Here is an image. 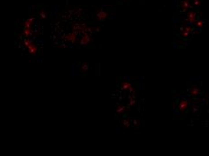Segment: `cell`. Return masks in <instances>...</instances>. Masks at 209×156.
I'll return each mask as SVG.
<instances>
[{
	"label": "cell",
	"mask_w": 209,
	"mask_h": 156,
	"mask_svg": "<svg viewBox=\"0 0 209 156\" xmlns=\"http://www.w3.org/2000/svg\"><path fill=\"white\" fill-rule=\"evenodd\" d=\"M28 50H29V52L31 53V54H34H34L36 53V52H37V48H36V46L34 45V44H31V45H29L28 46Z\"/></svg>",
	"instance_id": "obj_1"
},
{
	"label": "cell",
	"mask_w": 209,
	"mask_h": 156,
	"mask_svg": "<svg viewBox=\"0 0 209 156\" xmlns=\"http://www.w3.org/2000/svg\"><path fill=\"white\" fill-rule=\"evenodd\" d=\"M67 39H68L69 42H71V43H74L76 42V34H75L74 33L69 34L68 37H67Z\"/></svg>",
	"instance_id": "obj_2"
},
{
	"label": "cell",
	"mask_w": 209,
	"mask_h": 156,
	"mask_svg": "<svg viewBox=\"0 0 209 156\" xmlns=\"http://www.w3.org/2000/svg\"><path fill=\"white\" fill-rule=\"evenodd\" d=\"M90 41H91V40H90V37H88V35H85L84 37H82L80 43H81L82 45H83V44L85 45V44H88Z\"/></svg>",
	"instance_id": "obj_3"
},
{
	"label": "cell",
	"mask_w": 209,
	"mask_h": 156,
	"mask_svg": "<svg viewBox=\"0 0 209 156\" xmlns=\"http://www.w3.org/2000/svg\"><path fill=\"white\" fill-rule=\"evenodd\" d=\"M24 34L25 36H29L31 34V28H25L24 30Z\"/></svg>",
	"instance_id": "obj_4"
},
{
	"label": "cell",
	"mask_w": 209,
	"mask_h": 156,
	"mask_svg": "<svg viewBox=\"0 0 209 156\" xmlns=\"http://www.w3.org/2000/svg\"><path fill=\"white\" fill-rule=\"evenodd\" d=\"M32 43H32V41H31V40H28V39H25V45L27 46V47H28L29 45L32 44Z\"/></svg>",
	"instance_id": "obj_5"
},
{
	"label": "cell",
	"mask_w": 209,
	"mask_h": 156,
	"mask_svg": "<svg viewBox=\"0 0 209 156\" xmlns=\"http://www.w3.org/2000/svg\"><path fill=\"white\" fill-rule=\"evenodd\" d=\"M130 87H131V86H130L129 83H123V89H128Z\"/></svg>",
	"instance_id": "obj_6"
}]
</instances>
